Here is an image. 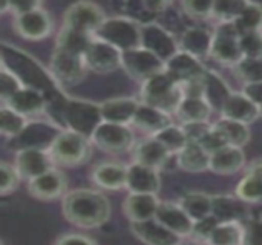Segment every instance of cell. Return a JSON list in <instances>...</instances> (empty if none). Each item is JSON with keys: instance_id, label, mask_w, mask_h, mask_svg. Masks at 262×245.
Segmentation results:
<instances>
[{"instance_id": "6da1fadb", "label": "cell", "mask_w": 262, "mask_h": 245, "mask_svg": "<svg viewBox=\"0 0 262 245\" xmlns=\"http://www.w3.org/2000/svg\"><path fill=\"white\" fill-rule=\"evenodd\" d=\"M63 218L78 229H98L104 226L112 213L109 199L97 190L77 189L63 196Z\"/></svg>"}, {"instance_id": "7a4b0ae2", "label": "cell", "mask_w": 262, "mask_h": 245, "mask_svg": "<svg viewBox=\"0 0 262 245\" xmlns=\"http://www.w3.org/2000/svg\"><path fill=\"white\" fill-rule=\"evenodd\" d=\"M2 68L9 71L25 87H32L40 92L51 94L61 86L55 81L51 71L46 69L32 55L6 41L0 46Z\"/></svg>"}, {"instance_id": "3957f363", "label": "cell", "mask_w": 262, "mask_h": 245, "mask_svg": "<svg viewBox=\"0 0 262 245\" xmlns=\"http://www.w3.org/2000/svg\"><path fill=\"white\" fill-rule=\"evenodd\" d=\"M184 95L181 86L172 80V77L163 71L144 83H141V103L154 106L163 112L175 114Z\"/></svg>"}, {"instance_id": "277c9868", "label": "cell", "mask_w": 262, "mask_h": 245, "mask_svg": "<svg viewBox=\"0 0 262 245\" xmlns=\"http://www.w3.org/2000/svg\"><path fill=\"white\" fill-rule=\"evenodd\" d=\"M95 38L112 44L121 52H126L141 46V25L126 15L111 17L100 26Z\"/></svg>"}, {"instance_id": "5b68a950", "label": "cell", "mask_w": 262, "mask_h": 245, "mask_svg": "<svg viewBox=\"0 0 262 245\" xmlns=\"http://www.w3.org/2000/svg\"><path fill=\"white\" fill-rule=\"evenodd\" d=\"M101 123L103 117L100 104L78 98L68 100L63 110V129L92 138Z\"/></svg>"}, {"instance_id": "8992f818", "label": "cell", "mask_w": 262, "mask_h": 245, "mask_svg": "<svg viewBox=\"0 0 262 245\" xmlns=\"http://www.w3.org/2000/svg\"><path fill=\"white\" fill-rule=\"evenodd\" d=\"M91 138L72 130H63L49 149L54 164L64 167H74L86 163L91 157L92 147Z\"/></svg>"}, {"instance_id": "52a82bcc", "label": "cell", "mask_w": 262, "mask_h": 245, "mask_svg": "<svg viewBox=\"0 0 262 245\" xmlns=\"http://www.w3.org/2000/svg\"><path fill=\"white\" fill-rule=\"evenodd\" d=\"M64 129L52 121H29L28 126L12 140H9V149L14 152L37 149L48 150Z\"/></svg>"}, {"instance_id": "ba28073f", "label": "cell", "mask_w": 262, "mask_h": 245, "mask_svg": "<svg viewBox=\"0 0 262 245\" xmlns=\"http://www.w3.org/2000/svg\"><path fill=\"white\" fill-rule=\"evenodd\" d=\"M239 38L241 31L238 29L236 23H220L213 32L210 57L221 64L235 68L244 58Z\"/></svg>"}, {"instance_id": "9c48e42d", "label": "cell", "mask_w": 262, "mask_h": 245, "mask_svg": "<svg viewBox=\"0 0 262 245\" xmlns=\"http://www.w3.org/2000/svg\"><path fill=\"white\" fill-rule=\"evenodd\" d=\"M166 63L144 48H135L123 52L121 69L134 80L144 83L150 77L164 71Z\"/></svg>"}, {"instance_id": "30bf717a", "label": "cell", "mask_w": 262, "mask_h": 245, "mask_svg": "<svg viewBox=\"0 0 262 245\" xmlns=\"http://www.w3.org/2000/svg\"><path fill=\"white\" fill-rule=\"evenodd\" d=\"M91 141L98 149L107 153H123L127 150H134L135 147V135L129 126L104 121L94 132Z\"/></svg>"}, {"instance_id": "8fae6325", "label": "cell", "mask_w": 262, "mask_h": 245, "mask_svg": "<svg viewBox=\"0 0 262 245\" xmlns=\"http://www.w3.org/2000/svg\"><path fill=\"white\" fill-rule=\"evenodd\" d=\"M104 20V11L97 3L77 2L66 9L63 17V26L95 35Z\"/></svg>"}, {"instance_id": "7c38bea8", "label": "cell", "mask_w": 262, "mask_h": 245, "mask_svg": "<svg viewBox=\"0 0 262 245\" xmlns=\"http://www.w3.org/2000/svg\"><path fill=\"white\" fill-rule=\"evenodd\" d=\"M141 48L150 51L166 63L180 51V43L167 28L154 21L141 25Z\"/></svg>"}, {"instance_id": "4fadbf2b", "label": "cell", "mask_w": 262, "mask_h": 245, "mask_svg": "<svg viewBox=\"0 0 262 245\" xmlns=\"http://www.w3.org/2000/svg\"><path fill=\"white\" fill-rule=\"evenodd\" d=\"M49 71L60 86H71L86 77L88 68L84 57L55 49L49 61Z\"/></svg>"}, {"instance_id": "5bb4252c", "label": "cell", "mask_w": 262, "mask_h": 245, "mask_svg": "<svg viewBox=\"0 0 262 245\" xmlns=\"http://www.w3.org/2000/svg\"><path fill=\"white\" fill-rule=\"evenodd\" d=\"M14 29L21 38L29 41H38L51 34L52 20L49 14L41 9V6H38L31 11L17 14L14 18Z\"/></svg>"}, {"instance_id": "9a60e30c", "label": "cell", "mask_w": 262, "mask_h": 245, "mask_svg": "<svg viewBox=\"0 0 262 245\" xmlns=\"http://www.w3.org/2000/svg\"><path fill=\"white\" fill-rule=\"evenodd\" d=\"M123 52L112 44L95 38L84 54V63L88 71L95 74H109L121 68Z\"/></svg>"}, {"instance_id": "2e32d148", "label": "cell", "mask_w": 262, "mask_h": 245, "mask_svg": "<svg viewBox=\"0 0 262 245\" xmlns=\"http://www.w3.org/2000/svg\"><path fill=\"white\" fill-rule=\"evenodd\" d=\"M68 180L58 169H51L49 172L28 181V192L32 198L41 201H54L66 195Z\"/></svg>"}, {"instance_id": "e0dca14e", "label": "cell", "mask_w": 262, "mask_h": 245, "mask_svg": "<svg viewBox=\"0 0 262 245\" xmlns=\"http://www.w3.org/2000/svg\"><path fill=\"white\" fill-rule=\"evenodd\" d=\"M164 71L172 77L175 83L184 84L187 81L201 78L207 68L201 63L200 58L180 49L170 60L166 61Z\"/></svg>"}, {"instance_id": "ac0fdd59", "label": "cell", "mask_w": 262, "mask_h": 245, "mask_svg": "<svg viewBox=\"0 0 262 245\" xmlns=\"http://www.w3.org/2000/svg\"><path fill=\"white\" fill-rule=\"evenodd\" d=\"M130 232L146 245H181L184 241V238L164 227L155 218L143 222H132Z\"/></svg>"}, {"instance_id": "d6986e66", "label": "cell", "mask_w": 262, "mask_h": 245, "mask_svg": "<svg viewBox=\"0 0 262 245\" xmlns=\"http://www.w3.org/2000/svg\"><path fill=\"white\" fill-rule=\"evenodd\" d=\"M160 170L152 169L149 166L132 163L127 166V183L126 189L129 193H147V195H158L161 190V178Z\"/></svg>"}, {"instance_id": "ffe728a7", "label": "cell", "mask_w": 262, "mask_h": 245, "mask_svg": "<svg viewBox=\"0 0 262 245\" xmlns=\"http://www.w3.org/2000/svg\"><path fill=\"white\" fill-rule=\"evenodd\" d=\"M14 166L21 178L31 181L54 169V160L51 158V153L48 150L29 149L17 152Z\"/></svg>"}, {"instance_id": "44dd1931", "label": "cell", "mask_w": 262, "mask_h": 245, "mask_svg": "<svg viewBox=\"0 0 262 245\" xmlns=\"http://www.w3.org/2000/svg\"><path fill=\"white\" fill-rule=\"evenodd\" d=\"M155 219L161 222L164 227L172 230L173 233L180 235L181 238L192 236L195 221L184 212L180 204L161 201L155 215Z\"/></svg>"}, {"instance_id": "7402d4cb", "label": "cell", "mask_w": 262, "mask_h": 245, "mask_svg": "<svg viewBox=\"0 0 262 245\" xmlns=\"http://www.w3.org/2000/svg\"><path fill=\"white\" fill-rule=\"evenodd\" d=\"M157 195L147 193H129L123 201V213L129 222H143L154 219L160 206Z\"/></svg>"}, {"instance_id": "603a6c76", "label": "cell", "mask_w": 262, "mask_h": 245, "mask_svg": "<svg viewBox=\"0 0 262 245\" xmlns=\"http://www.w3.org/2000/svg\"><path fill=\"white\" fill-rule=\"evenodd\" d=\"M138 106H140V100L130 97H123V98L120 97L100 103L103 121L123 124V126H130L134 123Z\"/></svg>"}, {"instance_id": "cb8c5ba5", "label": "cell", "mask_w": 262, "mask_h": 245, "mask_svg": "<svg viewBox=\"0 0 262 245\" xmlns=\"http://www.w3.org/2000/svg\"><path fill=\"white\" fill-rule=\"evenodd\" d=\"M220 114L223 118L235 120L244 124H252L261 118L259 106L255 104L244 92H233Z\"/></svg>"}, {"instance_id": "d4e9b609", "label": "cell", "mask_w": 262, "mask_h": 245, "mask_svg": "<svg viewBox=\"0 0 262 245\" xmlns=\"http://www.w3.org/2000/svg\"><path fill=\"white\" fill-rule=\"evenodd\" d=\"M212 215L220 222H246L249 218L247 203L233 195H213Z\"/></svg>"}, {"instance_id": "484cf974", "label": "cell", "mask_w": 262, "mask_h": 245, "mask_svg": "<svg viewBox=\"0 0 262 245\" xmlns=\"http://www.w3.org/2000/svg\"><path fill=\"white\" fill-rule=\"evenodd\" d=\"M12 110L21 114L23 117H34L46 110V97L43 92L32 89V87H25L21 86L5 104Z\"/></svg>"}, {"instance_id": "4316f807", "label": "cell", "mask_w": 262, "mask_h": 245, "mask_svg": "<svg viewBox=\"0 0 262 245\" xmlns=\"http://www.w3.org/2000/svg\"><path fill=\"white\" fill-rule=\"evenodd\" d=\"M212 44H213V32H210L203 26L186 28L180 38V49L200 60L204 57H210Z\"/></svg>"}, {"instance_id": "83f0119b", "label": "cell", "mask_w": 262, "mask_h": 245, "mask_svg": "<svg viewBox=\"0 0 262 245\" xmlns=\"http://www.w3.org/2000/svg\"><path fill=\"white\" fill-rule=\"evenodd\" d=\"M92 181L104 190H120L126 189L127 183V166L120 163L107 161L94 167Z\"/></svg>"}, {"instance_id": "f1b7e54d", "label": "cell", "mask_w": 262, "mask_h": 245, "mask_svg": "<svg viewBox=\"0 0 262 245\" xmlns=\"http://www.w3.org/2000/svg\"><path fill=\"white\" fill-rule=\"evenodd\" d=\"M246 153L243 147L226 146L210 157V172L216 175H233L244 169Z\"/></svg>"}, {"instance_id": "f546056e", "label": "cell", "mask_w": 262, "mask_h": 245, "mask_svg": "<svg viewBox=\"0 0 262 245\" xmlns=\"http://www.w3.org/2000/svg\"><path fill=\"white\" fill-rule=\"evenodd\" d=\"M170 157L172 155L167 152V149L160 141H157L154 137L137 143L134 147L135 163L149 166V167L157 169V170H160L169 161Z\"/></svg>"}, {"instance_id": "4dcf8cb0", "label": "cell", "mask_w": 262, "mask_h": 245, "mask_svg": "<svg viewBox=\"0 0 262 245\" xmlns=\"http://www.w3.org/2000/svg\"><path fill=\"white\" fill-rule=\"evenodd\" d=\"M203 86H204V100L210 104V107L216 112H221L233 91L220 77L215 71L207 69L203 75Z\"/></svg>"}, {"instance_id": "1f68e13d", "label": "cell", "mask_w": 262, "mask_h": 245, "mask_svg": "<svg viewBox=\"0 0 262 245\" xmlns=\"http://www.w3.org/2000/svg\"><path fill=\"white\" fill-rule=\"evenodd\" d=\"M135 127H138L140 130H144L147 133L155 135L157 132L163 130L164 127L173 124L172 123V115L167 114V112H163L154 106H149L146 103H141L140 101V106H138V110L135 114V118H134V123H132Z\"/></svg>"}, {"instance_id": "d6a6232c", "label": "cell", "mask_w": 262, "mask_h": 245, "mask_svg": "<svg viewBox=\"0 0 262 245\" xmlns=\"http://www.w3.org/2000/svg\"><path fill=\"white\" fill-rule=\"evenodd\" d=\"M210 153L201 144L189 141L187 146L177 155V163L181 170L189 173H203L210 170Z\"/></svg>"}, {"instance_id": "836d02e7", "label": "cell", "mask_w": 262, "mask_h": 245, "mask_svg": "<svg viewBox=\"0 0 262 245\" xmlns=\"http://www.w3.org/2000/svg\"><path fill=\"white\" fill-rule=\"evenodd\" d=\"M94 40H95V35H91V34H86L81 31H75L72 28L61 26V29L57 35L55 49L84 57L86 51L89 49V46L92 44Z\"/></svg>"}, {"instance_id": "e575fe53", "label": "cell", "mask_w": 262, "mask_h": 245, "mask_svg": "<svg viewBox=\"0 0 262 245\" xmlns=\"http://www.w3.org/2000/svg\"><path fill=\"white\" fill-rule=\"evenodd\" d=\"M212 112H213V109L210 107V104L204 98H201V97H184L183 101L180 103L175 115L178 117V120L183 124H189V123L209 121Z\"/></svg>"}, {"instance_id": "d590c367", "label": "cell", "mask_w": 262, "mask_h": 245, "mask_svg": "<svg viewBox=\"0 0 262 245\" xmlns=\"http://www.w3.org/2000/svg\"><path fill=\"white\" fill-rule=\"evenodd\" d=\"M178 204L195 222L210 216L213 212V196L203 192H189L181 196Z\"/></svg>"}, {"instance_id": "8d00e7d4", "label": "cell", "mask_w": 262, "mask_h": 245, "mask_svg": "<svg viewBox=\"0 0 262 245\" xmlns=\"http://www.w3.org/2000/svg\"><path fill=\"white\" fill-rule=\"evenodd\" d=\"M213 126L223 135L227 146L244 147L250 141V127H249V124H244V123L221 117V120L213 123Z\"/></svg>"}, {"instance_id": "74e56055", "label": "cell", "mask_w": 262, "mask_h": 245, "mask_svg": "<svg viewBox=\"0 0 262 245\" xmlns=\"http://www.w3.org/2000/svg\"><path fill=\"white\" fill-rule=\"evenodd\" d=\"M244 236L243 222H221L206 241L209 245H241Z\"/></svg>"}, {"instance_id": "f35d334b", "label": "cell", "mask_w": 262, "mask_h": 245, "mask_svg": "<svg viewBox=\"0 0 262 245\" xmlns=\"http://www.w3.org/2000/svg\"><path fill=\"white\" fill-rule=\"evenodd\" d=\"M157 141H160L170 155H178L189 143L183 126H177V124H170L167 127H164L163 130L157 132L155 135H152Z\"/></svg>"}, {"instance_id": "ab89813d", "label": "cell", "mask_w": 262, "mask_h": 245, "mask_svg": "<svg viewBox=\"0 0 262 245\" xmlns=\"http://www.w3.org/2000/svg\"><path fill=\"white\" fill-rule=\"evenodd\" d=\"M28 118L23 117L21 114L12 110L8 106H2L0 109V132L5 138L12 140L15 138L26 126H28Z\"/></svg>"}, {"instance_id": "60d3db41", "label": "cell", "mask_w": 262, "mask_h": 245, "mask_svg": "<svg viewBox=\"0 0 262 245\" xmlns=\"http://www.w3.org/2000/svg\"><path fill=\"white\" fill-rule=\"evenodd\" d=\"M241 34L244 32H255L262 31V5L247 2L244 11L235 21Z\"/></svg>"}, {"instance_id": "b9f144b4", "label": "cell", "mask_w": 262, "mask_h": 245, "mask_svg": "<svg viewBox=\"0 0 262 245\" xmlns=\"http://www.w3.org/2000/svg\"><path fill=\"white\" fill-rule=\"evenodd\" d=\"M236 196H239L247 204H256L262 203V180L246 173L244 178L239 181L236 187Z\"/></svg>"}, {"instance_id": "7bdbcfd3", "label": "cell", "mask_w": 262, "mask_h": 245, "mask_svg": "<svg viewBox=\"0 0 262 245\" xmlns=\"http://www.w3.org/2000/svg\"><path fill=\"white\" fill-rule=\"evenodd\" d=\"M247 2L243 0H221L213 5V17L220 23H235L244 11Z\"/></svg>"}, {"instance_id": "ee69618b", "label": "cell", "mask_w": 262, "mask_h": 245, "mask_svg": "<svg viewBox=\"0 0 262 245\" xmlns=\"http://www.w3.org/2000/svg\"><path fill=\"white\" fill-rule=\"evenodd\" d=\"M235 72L238 78L244 81V84L261 83L262 81V57H244L236 66Z\"/></svg>"}, {"instance_id": "f6af8a7d", "label": "cell", "mask_w": 262, "mask_h": 245, "mask_svg": "<svg viewBox=\"0 0 262 245\" xmlns=\"http://www.w3.org/2000/svg\"><path fill=\"white\" fill-rule=\"evenodd\" d=\"M21 176L18 173V170L15 169V166L2 161L0 163V195L6 196L9 193H12L20 183Z\"/></svg>"}, {"instance_id": "bcb514c9", "label": "cell", "mask_w": 262, "mask_h": 245, "mask_svg": "<svg viewBox=\"0 0 262 245\" xmlns=\"http://www.w3.org/2000/svg\"><path fill=\"white\" fill-rule=\"evenodd\" d=\"M239 44L244 57H252V58L262 57V31L241 34Z\"/></svg>"}, {"instance_id": "7dc6e473", "label": "cell", "mask_w": 262, "mask_h": 245, "mask_svg": "<svg viewBox=\"0 0 262 245\" xmlns=\"http://www.w3.org/2000/svg\"><path fill=\"white\" fill-rule=\"evenodd\" d=\"M213 5L215 2L207 0H187L181 3L184 12L196 20H206L209 17H213Z\"/></svg>"}, {"instance_id": "c3c4849f", "label": "cell", "mask_w": 262, "mask_h": 245, "mask_svg": "<svg viewBox=\"0 0 262 245\" xmlns=\"http://www.w3.org/2000/svg\"><path fill=\"white\" fill-rule=\"evenodd\" d=\"M23 84L5 68L0 69V98L2 104H5Z\"/></svg>"}, {"instance_id": "681fc988", "label": "cell", "mask_w": 262, "mask_h": 245, "mask_svg": "<svg viewBox=\"0 0 262 245\" xmlns=\"http://www.w3.org/2000/svg\"><path fill=\"white\" fill-rule=\"evenodd\" d=\"M241 245H262V218H252L244 222Z\"/></svg>"}, {"instance_id": "f907efd6", "label": "cell", "mask_w": 262, "mask_h": 245, "mask_svg": "<svg viewBox=\"0 0 262 245\" xmlns=\"http://www.w3.org/2000/svg\"><path fill=\"white\" fill-rule=\"evenodd\" d=\"M198 144H201L203 146V149L207 152V153H210V155H213L215 152H218V150H221L223 147H226L227 146V143H226V140L223 138V135L216 130V127L212 124V129L209 130V133L201 140V143H198Z\"/></svg>"}, {"instance_id": "816d5d0a", "label": "cell", "mask_w": 262, "mask_h": 245, "mask_svg": "<svg viewBox=\"0 0 262 245\" xmlns=\"http://www.w3.org/2000/svg\"><path fill=\"white\" fill-rule=\"evenodd\" d=\"M220 224H221V222H220L213 215H210V216H207V218H204V219H200V221H196V222L193 224V233H192V236H195V238H198V239H203V241H207L209 236L213 233V230H215Z\"/></svg>"}, {"instance_id": "f5cc1de1", "label": "cell", "mask_w": 262, "mask_h": 245, "mask_svg": "<svg viewBox=\"0 0 262 245\" xmlns=\"http://www.w3.org/2000/svg\"><path fill=\"white\" fill-rule=\"evenodd\" d=\"M184 129V133L187 137L189 141L192 143H201V140L209 133V130L212 129V124L209 121H203V123H189V124H181Z\"/></svg>"}, {"instance_id": "db71d44e", "label": "cell", "mask_w": 262, "mask_h": 245, "mask_svg": "<svg viewBox=\"0 0 262 245\" xmlns=\"http://www.w3.org/2000/svg\"><path fill=\"white\" fill-rule=\"evenodd\" d=\"M54 245H97V242L86 235L66 233V235H61Z\"/></svg>"}, {"instance_id": "11a10c76", "label": "cell", "mask_w": 262, "mask_h": 245, "mask_svg": "<svg viewBox=\"0 0 262 245\" xmlns=\"http://www.w3.org/2000/svg\"><path fill=\"white\" fill-rule=\"evenodd\" d=\"M243 92L259 107L262 106V81L261 83H252V84H244Z\"/></svg>"}, {"instance_id": "9f6ffc18", "label": "cell", "mask_w": 262, "mask_h": 245, "mask_svg": "<svg viewBox=\"0 0 262 245\" xmlns=\"http://www.w3.org/2000/svg\"><path fill=\"white\" fill-rule=\"evenodd\" d=\"M246 173L255 175V176H258V178H261L262 180V160H256V161H253V163L247 167Z\"/></svg>"}, {"instance_id": "6f0895ef", "label": "cell", "mask_w": 262, "mask_h": 245, "mask_svg": "<svg viewBox=\"0 0 262 245\" xmlns=\"http://www.w3.org/2000/svg\"><path fill=\"white\" fill-rule=\"evenodd\" d=\"M259 109H261V118H262V106H261V107H259Z\"/></svg>"}]
</instances>
